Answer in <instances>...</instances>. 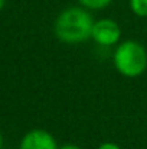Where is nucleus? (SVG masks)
Segmentation results:
<instances>
[{"label": "nucleus", "mask_w": 147, "mask_h": 149, "mask_svg": "<svg viewBox=\"0 0 147 149\" xmlns=\"http://www.w3.org/2000/svg\"><path fill=\"white\" fill-rule=\"evenodd\" d=\"M94 19L84 7H69L62 10L55 23V36L63 44H81L91 38Z\"/></svg>", "instance_id": "f257e3e1"}, {"label": "nucleus", "mask_w": 147, "mask_h": 149, "mask_svg": "<svg viewBox=\"0 0 147 149\" xmlns=\"http://www.w3.org/2000/svg\"><path fill=\"white\" fill-rule=\"evenodd\" d=\"M112 62L121 75L136 78L147 70V51L137 41H124L114 51Z\"/></svg>", "instance_id": "f03ea898"}, {"label": "nucleus", "mask_w": 147, "mask_h": 149, "mask_svg": "<svg viewBox=\"0 0 147 149\" xmlns=\"http://www.w3.org/2000/svg\"><path fill=\"white\" fill-rule=\"evenodd\" d=\"M91 38L101 47H112L118 44L121 38V29L112 19H99L94 22Z\"/></svg>", "instance_id": "7ed1b4c3"}, {"label": "nucleus", "mask_w": 147, "mask_h": 149, "mask_svg": "<svg viewBox=\"0 0 147 149\" xmlns=\"http://www.w3.org/2000/svg\"><path fill=\"white\" fill-rule=\"evenodd\" d=\"M20 149H59V146L48 130L33 129L22 138Z\"/></svg>", "instance_id": "20e7f679"}, {"label": "nucleus", "mask_w": 147, "mask_h": 149, "mask_svg": "<svg viewBox=\"0 0 147 149\" xmlns=\"http://www.w3.org/2000/svg\"><path fill=\"white\" fill-rule=\"evenodd\" d=\"M79 4L85 9H91V10H101L105 9L107 6L111 4L112 0H78Z\"/></svg>", "instance_id": "39448f33"}, {"label": "nucleus", "mask_w": 147, "mask_h": 149, "mask_svg": "<svg viewBox=\"0 0 147 149\" xmlns=\"http://www.w3.org/2000/svg\"><path fill=\"white\" fill-rule=\"evenodd\" d=\"M130 9L134 15L147 17V0H130Z\"/></svg>", "instance_id": "423d86ee"}, {"label": "nucleus", "mask_w": 147, "mask_h": 149, "mask_svg": "<svg viewBox=\"0 0 147 149\" xmlns=\"http://www.w3.org/2000/svg\"><path fill=\"white\" fill-rule=\"evenodd\" d=\"M97 149H121L117 143H114V142H104V143H101Z\"/></svg>", "instance_id": "0eeeda50"}, {"label": "nucleus", "mask_w": 147, "mask_h": 149, "mask_svg": "<svg viewBox=\"0 0 147 149\" xmlns=\"http://www.w3.org/2000/svg\"><path fill=\"white\" fill-rule=\"evenodd\" d=\"M59 149H81V148L78 145H75V143H66V145L59 146Z\"/></svg>", "instance_id": "6e6552de"}, {"label": "nucleus", "mask_w": 147, "mask_h": 149, "mask_svg": "<svg viewBox=\"0 0 147 149\" xmlns=\"http://www.w3.org/2000/svg\"><path fill=\"white\" fill-rule=\"evenodd\" d=\"M4 3H6V0H0V10L3 9V6H4Z\"/></svg>", "instance_id": "1a4fd4ad"}, {"label": "nucleus", "mask_w": 147, "mask_h": 149, "mask_svg": "<svg viewBox=\"0 0 147 149\" xmlns=\"http://www.w3.org/2000/svg\"><path fill=\"white\" fill-rule=\"evenodd\" d=\"M1 145H3V138H1V133H0V149H1Z\"/></svg>", "instance_id": "9d476101"}]
</instances>
